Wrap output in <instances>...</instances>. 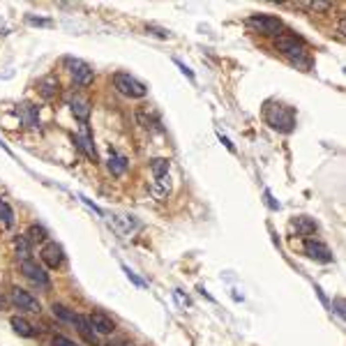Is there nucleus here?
Wrapping results in <instances>:
<instances>
[{"label":"nucleus","instance_id":"6","mask_svg":"<svg viewBox=\"0 0 346 346\" xmlns=\"http://www.w3.org/2000/svg\"><path fill=\"white\" fill-rule=\"evenodd\" d=\"M12 302H14L19 309H23V312H32V314H37L39 309H42V305H39L37 298H35V295H30L28 291L19 288V286H14V288H12Z\"/></svg>","mask_w":346,"mask_h":346},{"label":"nucleus","instance_id":"7","mask_svg":"<svg viewBox=\"0 0 346 346\" xmlns=\"http://www.w3.org/2000/svg\"><path fill=\"white\" fill-rule=\"evenodd\" d=\"M21 272L26 275V277L30 279L32 284H37V286H49L51 282H49V275L44 272V268L42 265H37L32 259H26V261H21Z\"/></svg>","mask_w":346,"mask_h":346},{"label":"nucleus","instance_id":"37","mask_svg":"<svg viewBox=\"0 0 346 346\" xmlns=\"http://www.w3.org/2000/svg\"><path fill=\"white\" fill-rule=\"evenodd\" d=\"M127 346H129V344H127Z\"/></svg>","mask_w":346,"mask_h":346},{"label":"nucleus","instance_id":"23","mask_svg":"<svg viewBox=\"0 0 346 346\" xmlns=\"http://www.w3.org/2000/svg\"><path fill=\"white\" fill-rule=\"evenodd\" d=\"M51 309H53V316H58L60 321H65V323H72V325H74L76 314H74V312H69L65 305H53Z\"/></svg>","mask_w":346,"mask_h":346},{"label":"nucleus","instance_id":"2","mask_svg":"<svg viewBox=\"0 0 346 346\" xmlns=\"http://www.w3.org/2000/svg\"><path fill=\"white\" fill-rule=\"evenodd\" d=\"M277 51H282L284 56L291 58L295 67H302L307 69L309 67V58H307V51H305V44L302 39H298L295 35H279L277 37Z\"/></svg>","mask_w":346,"mask_h":346},{"label":"nucleus","instance_id":"28","mask_svg":"<svg viewBox=\"0 0 346 346\" xmlns=\"http://www.w3.org/2000/svg\"><path fill=\"white\" fill-rule=\"evenodd\" d=\"M51 346H79L76 342H72V339L62 337V335H56V337L51 339Z\"/></svg>","mask_w":346,"mask_h":346},{"label":"nucleus","instance_id":"21","mask_svg":"<svg viewBox=\"0 0 346 346\" xmlns=\"http://www.w3.org/2000/svg\"><path fill=\"white\" fill-rule=\"evenodd\" d=\"M169 159H164V157H157V159H152V164H150V169H152V175H155V180L157 178H164V175H169Z\"/></svg>","mask_w":346,"mask_h":346},{"label":"nucleus","instance_id":"18","mask_svg":"<svg viewBox=\"0 0 346 346\" xmlns=\"http://www.w3.org/2000/svg\"><path fill=\"white\" fill-rule=\"evenodd\" d=\"M150 192H152V196H155L157 201H164L166 196L171 194V180H169V175H164V178H157V180L152 182Z\"/></svg>","mask_w":346,"mask_h":346},{"label":"nucleus","instance_id":"8","mask_svg":"<svg viewBox=\"0 0 346 346\" xmlns=\"http://www.w3.org/2000/svg\"><path fill=\"white\" fill-rule=\"evenodd\" d=\"M305 254L309 256V259H314V261H318V263H332V252L328 249V245H323V242L318 240H305Z\"/></svg>","mask_w":346,"mask_h":346},{"label":"nucleus","instance_id":"1","mask_svg":"<svg viewBox=\"0 0 346 346\" xmlns=\"http://www.w3.org/2000/svg\"><path fill=\"white\" fill-rule=\"evenodd\" d=\"M263 118L272 129H277V132H282V134H288V132H293V127H295L293 109L286 106V104H279V102H270V104L265 106Z\"/></svg>","mask_w":346,"mask_h":346},{"label":"nucleus","instance_id":"34","mask_svg":"<svg viewBox=\"0 0 346 346\" xmlns=\"http://www.w3.org/2000/svg\"><path fill=\"white\" fill-rule=\"evenodd\" d=\"M173 295H175V300L180 302V305H189V300H187V295H185V298H182V293H180V291H173Z\"/></svg>","mask_w":346,"mask_h":346},{"label":"nucleus","instance_id":"31","mask_svg":"<svg viewBox=\"0 0 346 346\" xmlns=\"http://www.w3.org/2000/svg\"><path fill=\"white\" fill-rule=\"evenodd\" d=\"M148 32H152V35H157L162 39L169 37V30H162V28H155V26H148Z\"/></svg>","mask_w":346,"mask_h":346},{"label":"nucleus","instance_id":"4","mask_svg":"<svg viewBox=\"0 0 346 346\" xmlns=\"http://www.w3.org/2000/svg\"><path fill=\"white\" fill-rule=\"evenodd\" d=\"M247 26L249 28H254L256 32H261V35H277V32L282 30V21H279L277 16H268V14L249 16Z\"/></svg>","mask_w":346,"mask_h":346},{"label":"nucleus","instance_id":"32","mask_svg":"<svg viewBox=\"0 0 346 346\" xmlns=\"http://www.w3.org/2000/svg\"><path fill=\"white\" fill-rule=\"evenodd\" d=\"M335 312H337L339 318H344V300L339 298V300H335Z\"/></svg>","mask_w":346,"mask_h":346},{"label":"nucleus","instance_id":"12","mask_svg":"<svg viewBox=\"0 0 346 346\" xmlns=\"http://www.w3.org/2000/svg\"><path fill=\"white\" fill-rule=\"evenodd\" d=\"M88 318H90L92 330L99 332V335H111V332L115 330V323H113V318H111V316H106L104 312H92Z\"/></svg>","mask_w":346,"mask_h":346},{"label":"nucleus","instance_id":"17","mask_svg":"<svg viewBox=\"0 0 346 346\" xmlns=\"http://www.w3.org/2000/svg\"><path fill=\"white\" fill-rule=\"evenodd\" d=\"M69 106H72V113H74V118H79V120L86 125V122H88V118H90V104H88L86 99H81V97H74Z\"/></svg>","mask_w":346,"mask_h":346},{"label":"nucleus","instance_id":"13","mask_svg":"<svg viewBox=\"0 0 346 346\" xmlns=\"http://www.w3.org/2000/svg\"><path fill=\"white\" fill-rule=\"evenodd\" d=\"M74 325H76V330H79V335H81L88 344H92V346H97V332L92 330V325H90V318L88 316H79L76 314V318H74Z\"/></svg>","mask_w":346,"mask_h":346},{"label":"nucleus","instance_id":"26","mask_svg":"<svg viewBox=\"0 0 346 346\" xmlns=\"http://www.w3.org/2000/svg\"><path fill=\"white\" fill-rule=\"evenodd\" d=\"M26 238L30 242H44L46 240V231L42 229V226H37V224H32L30 229H28V233H26Z\"/></svg>","mask_w":346,"mask_h":346},{"label":"nucleus","instance_id":"27","mask_svg":"<svg viewBox=\"0 0 346 346\" xmlns=\"http://www.w3.org/2000/svg\"><path fill=\"white\" fill-rule=\"evenodd\" d=\"M122 272H125L129 282H132V284H136V286H139V288H143V286H145V282H143L141 277H136V272H132V270H129V268H127V265H122Z\"/></svg>","mask_w":346,"mask_h":346},{"label":"nucleus","instance_id":"22","mask_svg":"<svg viewBox=\"0 0 346 346\" xmlns=\"http://www.w3.org/2000/svg\"><path fill=\"white\" fill-rule=\"evenodd\" d=\"M14 247H16V254L21 256L23 261H26V259H30V240H28L26 235H19V238H16Z\"/></svg>","mask_w":346,"mask_h":346},{"label":"nucleus","instance_id":"33","mask_svg":"<svg viewBox=\"0 0 346 346\" xmlns=\"http://www.w3.org/2000/svg\"><path fill=\"white\" fill-rule=\"evenodd\" d=\"M265 201H268V205H270L272 210H277V208H279V203H275V201H272V194L268 192V189H265Z\"/></svg>","mask_w":346,"mask_h":346},{"label":"nucleus","instance_id":"30","mask_svg":"<svg viewBox=\"0 0 346 346\" xmlns=\"http://www.w3.org/2000/svg\"><path fill=\"white\" fill-rule=\"evenodd\" d=\"M173 62H175V65L180 67V72H182V74H185V76H187L189 81H194V72H192V69H189L187 65H185V62H182V60H178V58H173Z\"/></svg>","mask_w":346,"mask_h":346},{"label":"nucleus","instance_id":"11","mask_svg":"<svg viewBox=\"0 0 346 346\" xmlns=\"http://www.w3.org/2000/svg\"><path fill=\"white\" fill-rule=\"evenodd\" d=\"M72 141H74V145L79 148V150H83L86 157H90L92 162H97V150H95V145H92L88 125H83V134H74V136H72Z\"/></svg>","mask_w":346,"mask_h":346},{"label":"nucleus","instance_id":"20","mask_svg":"<svg viewBox=\"0 0 346 346\" xmlns=\"http://www.w3.org/2000/svg\"><path fill=\"white\" fill-rule=\"evenodd\" d=\"M293 229H295V233H298V235H309V233H314V231H316V222L302 215V217L293 219Z\"/></svg>","mask_w":346,"mask_h":346},{"label":"nucleus","instance_id":"25","mask_svg":"<svg viewBox=\"0 0 346 346\" xmlns=\"http://www.w3.org/2000/svg\"><path fill=\"white\" fill-rule=\"evenodd\" d=\"M0 219L5 226H14V210L9 208L7 201H0Z\"/></svg>","mask_w":346,"mask_h":346},{"label":"nucleus","instance_id":"35","mask_svg":"<svg viewBox=\"0 0 346 346\" xmlns=\"http://www.w3.org/2000/svg\"><path fill=\"white\" fill-rule=\"evenodd\" d=\"M219 139H222V143H224V145H226V148H229V150H231V152L235 150V148H233V143L229 141V139H226V136H222V134H219Z\"/></svg>","mask_w":346,"mask_h":346},{"label":"nucleus","instance_id":"19","mask_svg":"<svg viewBox=\"0 0 346 346\" xmlns=\"http://www.w3.org/2000/svg\"><path fill=\"white\" fill-rule=\"evenodd\" d=\"M106 166H109V171H111L113 175H122V173L127 171V157H122V155H118V152H111V157H109Z\"/></svg>","mask_w":346,"mask_h":346},{"label":"nucleus","instance_id":"24","mask_svg":"<svg viewBox=\"0 0 346 346\" xmlns=\"http://www.w3.org/2000/svg\"><path fill=\"white\" fill-rule=\"evenodd\" d=\"M136 118L141 122L145 129H159V118L157 115H145V111H139L136 113Z\"/></svg>","mask_w":346,"mask_h":346},{"label":"nucleus","instance_id":"3","mask_svg":"<svg viewBox=\"0 0 346 346\" xmlns=\"http://www.w3.org/2000/svg\"><path fill=\"white\" fill-rule=\"evenodd\" d=\"M113 86H115V90H118V92H122L125 97H132V99H141V97L148 95L145 83H141L139 79H134L132 74H125V72L113 74Z\"/></svg>","mask_w":346,"mask_h":346},{"label":"nucleus","instance_id":"29","mask_svg":"<svg viewBox=\"0 0 346 346\" xmlns=\"http://www.w3.org/2000/svg\"><path fill=\"white\" fill-rule=\"evenodd\" d=\"M26 21L30 23V26H53L51 19H39V16H32V14L26 16Z\"/></svg>","mask_w":346,"mask_h":346},{"label":"nucleus","instance_id":"15","mask_svg":"<svg viewBox=\"0 0 346 346\" xmlns=\"http://www.w3.org/2000/svg\"><path fill=\"white\" fill-rule=\"evenodd\" d=\"M9 323H12V328H14V332L16 335H21V337H35L37 335V328L35 325H30L26 318H21V316H12L9 318Z\"/></svg>","mask_w":346,"mask_h":346},{"label":"nucleus","instance_id":"5","mask_svg":"<svg viewBox=\"0 0 346 346\" xmlns=\"http://www.w3.org/2000/svg\"><path fill=\"white\" fill-rule=\"evenodd\" d=\"M65 62H67L69 72H72V76H74V81L79 86H90L92 79H95V72H92V67L88 62L79 60V58H67Z\"/></svg>","mask_w":346,"mask_h":346},{"label":"nucleus","instance_id":"14","mask_svg":"<svg viewBox=\"0 0 346 346\" xmlns=\"http://www.w3.org/2000/svg\"><path fill=\"white\" fill-rule=\"evenodd\" d=\"M16 115L23 120V125H28V127H37L39 125V111L37 106L32 104H21L16 109Z\"/></svg>","mask_w":346,"mask_h":346},{"label":"nucleus","instance_id":"10","mask_svg":"<svg viewBox=\"0 0 346 346\" xmlns=\"http://www.w3.org/2000/svg\"><path fill=\"white\" fill-rule=\"evenodd\" d=\"M111 226L120 235H129L132 231L141 229V222H139V219H134L132 215H111Z\"/></svg>","mask_w":346,"mask_h":346},{"label":"nucleus","instance_id":"9","mask_svg":"<svg viewBox=\"0 0 346 346\" xmlns=\"http://www.w3.org/2000/svg\"><path fill=\"white\" fill-rule=\"evenodd\" d=\"M39 256H42V261H44L49 268H60L62 265V247L60 245H56V242H46L44 247H42V252H39Z\"/></svg>","mask_w":346,"mask_h":346},{"label":"nucleus","instance_id":"36","mask_svg":"<svg viewBox=\"0 0 346 346\" xmlns=\"http://www.w3.org/2000/svg\"><path fill=\"white\" fill-rule=\"evenodd\" d=\"M0 309H2V295H0Z\"/></svg>","mask_w":346,"mask_h":346},{"label":"nucleus","instance_id":"16","mask_svg":"<svg viewBox=\"0 0 346 346\" xmlns=\"http://www.w3.org/2000/svg\"><path fill=\"white\" fill-rule=\"evenodd\" d=\"M37 90L44 99H51L53 95L58 92V79H56V76H44V79H39Z\"/></svg>","mask_w":346,"mask_h":346}]
</instances>
